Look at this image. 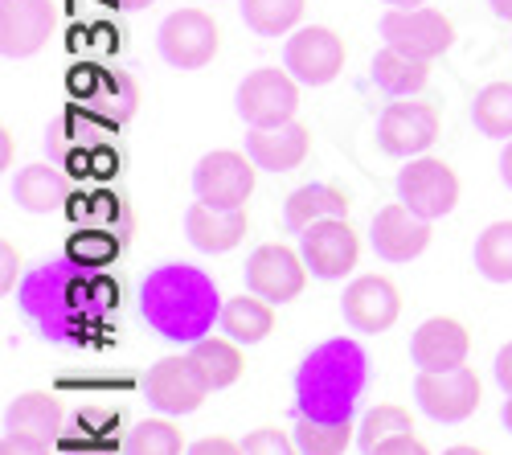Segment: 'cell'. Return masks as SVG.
Masks as SVG:
<instances>
[{
	"label": "cell",
	"instance_id": "obj_1",
	"mask_svg": "<svg viewBox=\"0 0 512 455\" xmlns=\"http://www.w3.org/2000/svg\"><path fill=\"white\" fill-rule=\"evenodd\" d=\"M140 312L164 341L197 345L222 316L218 287L189 263H164L140 287Z\"/></svg>",
	"mask_w": 512,
	"mask_h": 455
},
{
	"label": "cell",
	"instance_id": "obj_2",
	"mask_svg": "<svg viewBox=\"0 0 512 455\" xmlns=\"http://www.w3.org/2000/svg\"><path fill=\"white\" fill-rule=\"evenodd\" d=\"M369 382V357L357 341H324L316 345L300 374H295V406L304 419H353Z\"/></svg>",
	"mask_w": 512,
	"mask_h": 455
},
{
	"label": "cell",
	"instance_id": "obj_3",
	"mask_svg": "<svg viewBox=\"0 0 512 455\" xmlns=\"http://www.w3.org/2000/svg\"><path fill=\"white\" fill-rule=\"evenodd\" d=\"M238 115L250 128H275V123H291L300 111V78L287 66H259L238 82Z\"/></svg>",
	"mask_w": 512,
	"mask_h": 455
},
{
	"label": "cell",
	"instance_id": "obj_4",
	"mask_svg": "<svg viewBox=\"0 0 512 455\" xmlns=\"http://www.w3.org/2000/svg\"><path fill=\"white\" fill-rule=\"evenodd\" d=\"M254 181H259V164L250 160V152H234V148L205 152L193 169L197 201L218 205V210H246Z\"/></svg>",
	"mask_w": 512,
	"mask_h": 455
},
{
	"label": "cell",
	"instance_id": "obj_5",
	"mask_svg": "<svg viewBox=\"0 0 512 455\" xmlns=\"http://www.w3.org/2000/svg\"><path fill=\"white\" fill-rule=\"evenodd\" d=\"M443 132V115L435 103L426 99H398L381 111L377 119V148L386 156H398V160H414V156H426Z\"/></svg>",
	"mask_w": 512,
	"mask_h": 455
},
{
	"label": "cell",
	"instance_id": "obj_6",
	"mask_svg": "<svg viewBox=\"0 0 512 455\" xmlns=\"http://www.w3.org/2000/svg\"><path fill=\"white\" fill-rule=\"evenodd\" d=\"M156 41H160V54H164L168 66L201 70V66H209L213 58H218L222 29H218V21H213V13H205V9H177V13L164 17Z\"/></svg>",
	"mask_w": 512,
	"mask_h": 455
},
{
	"label": "cell",
	"instance_id": "obj_7",
	"mask_svg": "<svg viewBox=\"0 0 512 455\" xmlns=\"http://www.w3.org/2000/svg\"><path fill=\"white\" fill-rule=\"evenodd\" d=\"M381 37H386V46L402 50V54H414V58H426L435 62L443 58L451 46H455V25L447 13L439 9H390L386 17H381Z\"/></svg>",
	"mask_w": 512,
	"mask_h": 455
},
{
	"label": "cell",
	"instance_id": "obj_8",
	"mask_svg": "<svg viewBox=\"0 0 512 455\" xmlns=\"http://www.w3.org/2000/svg\"><path fill=\"white\" fill-rule=\"evenodd\" d=\"M398 201H406L426 222L447 218L459 205V177L439 156H414L398 173Z\"/></svg>",
	"mask_w": 512,
	"mask_h": 455
},
{
	"label": "cell",
	"instance_id": "obj_9",
	"mask_svg": "<svg viewBox=\"0 0 512 455\" xmlns=\"http://www.w3.org/2000/svg\"><path fill=\"white\" fill-rule=\"evenodd\" d=\"M349 46L345 37L328 25H304L287 37L283 46V66L304 82V87H328V82L345 70Z\"/></svg>",
	"mask_w": 512,
	"mask_h": 455
},
{
	"label": "cell",
	"instance_id": "obj_10",
	"mask_svg": "<svg viewBox=\"0 0 512 455\" xmlns=\"http://www.w3.org/2000/svg\"><path fill=\"white\" fill-rule=\"evenodd\" d=\"M304 287H308L304 251H291L283 242H263L246 259V292L254 296H263L271 304H291L304 296Z\"/></svg>",
	"mask_w": 512,
	"mask_h": 455
},
{
	"label": "cell",
	"instance_id": "obj_11",
	"mask_svg": "<svg viewBox=\"0 0 512 455\" xmlns=\"http://www.w3.org/2000/svg\"><path fill=\"white\" fill-rule=\"evenodd\" d=\"M414 398L431 419L463 423L480 410V374L472 365H455V369H443V374H426V369H418Z\"/></svg>",
	"mask_w": 512,
	"mask_h": 455
},
{
	"label": "cell",
	"instance_id": "obj_12",
	"mask_svg": "<svg viewBox=\"0 0 512 455\" xmlns=\"http://www.w3.org/2000/svg\"><path fill=\"white\" fill-rule=\"evenodd\" d=\"M340 312H345V324L357 328V333H390L402 316V292L390 275H357L345 296H340Z\"/></svg>",
	"mask_w": 512,
	"mask_h": 455
},
{
	"label": "cell",
	"instance_id": "obj_13",
	"mask_svg": "<svg viewBox=\"0 0 512 455\" xmlns=\"http://www.w3.org/2000/svg\"><path fill=\"white\" fill-rule=\"evenodd\" d=\"M300 251L316 279H345L361 259V238L349 218H328L300 234Z\"/></svg>",
	"mask_w": 512,
	"mask_h": 455
},
{
	"label": "cell",
	"instance_id": "obj_14",
	"mask_svg": "<svg viewBox=\"0 0 512 455\" xmlns=\"http://www.w3.org/2000/svg\"><path fill=\"white\" fill-rule=\"evenodd\" d=\"M58 25L54 0H0V54L33 58Z\"/></svg>",
	"mask_w": 512,
	"mask_h": 455
},
{
	"label": "cell",
	"instance_id": "obj_15",
	"mask_svg": "<svg viewBox=\"0 0 512 455\" xmlns=\"http://www.w3.org/2000/svg\"><path fill=\"white\" fill-rule=\"evenodd\" d=\"M369 242H373L377 259L410 263V259H418L426 251V246H431V222L418 218L406 201H390V205H381V210L373 214Z\"/></svg>",
	"mask_w": 512,
	"mask_h": 455
},
{
	"label": "cell",
	"instance_id": "obj_16",
	"mask_svg": "<svg viewBox=\"0 0 512 455\" xmlns=\"http://www.w3.org/2000/svg\"><path fill=\"white\" fill-rule=\"evenodd\" d=\"M148 402L160 406L164 415H193V410L205 402L209 386L201 382V374L193 369L189 353H173V357H160L152 369H148Z\"/></svg>",
	"mask_w": 512,
	"mask_h": 455
},
{
	"label": "cell",
	"instance_id": "obj_17",
	"mask_svg": "<svg viewBox=\"0 0 512 455\" xmlns=\"http://www.w3.org/2000/svg\"><path fill=\"white\" fill-rule=\"evenodd\" d=\"M467 353H472V337L455 316H431L418 324V333L410 337V357L426 374H443V369L467 365Z\"/></svg>",
	"mask_w": 512,
	"mask_h": 455
},
{
	"label": "cell",
	"instance_id": "obj_18",
	"mask_svg": "<svg viewBox=\"0 0 512 455\" xmlns=\"http://www.w3.org/2000/svg\"><path fill=\"white\" fill-rule=\"evenodd\" d=\"M246 152L267 173H291L312 156V128L300 119L275 123V128H250Z\"/></svg>",
	"mask_w": 512,
	"mask_h": 455
},
{
	"label": "cell",
	"instance_id": "obj_19",
	"mask_svg": "<svg viewBox=\"0 0 512 455\" xmlns=\"http://www.w3.org/2000/svg\"><path fill=\"white\" fill-rule=\"evenodd\" d=\"M62 419H66V410H62V402L54 394L29 390V394L9 402V410H5V435L54 451V443L62 435Z\"/></svg>",
	"mask_w": 512,
	"mask_h": 455
},
{
	"label": "cell",
	"instance_id": "obj_20",
	"mask_svg": "<svg viewBox=\"0 0 512 455\" xmlns=\"http://www.w3.org/2000/svg\"><path fill=\"white\" fill-rule=\"evenodd\" d=\"M246 230H250V214L246 210H218V205L193 201L189 214H185V234L205 255L234 251V246L246 238Z\"/></svg>",
	"mask_w": 512,
	"mask_h": 455
},
{
	"label": "cell",
	"instance_id": "obj_21",
	"mask_svg": "<svg viewBox=\"0 0 512 455\" xmlns=\"http://www.w3.org/2000/svg\"><path fill=\"white\" fill-rule=\"evenodd\" d=\"M349 205H353V201H349L345 189H336V185H328V181H312V185H300V189L287 197L283 222H287V230L304 234V230L316 226V222L349 218Z\"/></svg>",
	"mask_w": 512,
	"mask_h": 455
},
{
	"label": "cell",
	"instance_id": "obj_22",
	"mask_svg": "<svg viewBox=\"0 0 512 455\" xmlns=\"http://www.w3.org/2000/svg\"><path fill=\"white\" fill-rule=\"evenodd\" d=\"M13 201L21 205L25 214H54L58 205L66 201L70 193V181L66 173L58 169V164H25V169L13 177Z\"/></svg>",
	"mask_w": 512,
	"mask_h": 455
},
{
	"label": "cell",
	"instance_id": "obj_23",
	"mask_svg": "<svg viewBox=\"0 0 512 455\" xmlns=\"http://www.w3.org/2000/svg\"><path fill=\"white\" fill-rule=\"evenodd\" d=\"M218 324H222V333L230 341L259 345V341H267L275 333V304L263 300V296H254V292H242V296H234V300L222 304Z\"/></svg>",
	"mask_w": 512,
	"mask_h": 455
},
{
	"label": "cell",
	"instance_id": "obj_24",
	"mask_svg": "<svg viewBox=\"0 0 512 455\" xmlns=\"http://www.w3.org/2000/svg\"><path fill=\"white\" fill-rule=\"evenodd\" d=\"M189 361L193 369L201 374V382L213 390H226L242 378V369H246V357H242V345L230 341L226 333L222 337H201L197 345H189Z\"/></svg>",
	"mask_w": 512,
	"mask_h": 455
},
{
	"label": "cell",
	"instance_id": "obj_25",
	"mask_svg": "<svg viewBox=\"0 0 512 455\" xmlns=\"http://www.w3.org/2000/svg\"><path fill=\"white\" fill-rule=\"evenodd\" d=\"M373 82L394 99H410V95H418L426 87V82H431V62L386 46V50H377V58H373Z\"/></svg>",
	"mask_w": 512,
	"mask_h": 455
},
{
	"label": "cell",
	"instance_id": "obj_26",
	"mask_svg": "<svg viewBox=\"0 0 512 455\" xmlns=\"http://www.w3.org/2000/svg\"><path fill=\"white\" fill-rule=\"evenodd\" d=\"M357 439L353 419H295V447L300 455H345Z\"/></svg>",
	"mask_w": 512,
	"mask_h": 455
},
{
	"label": "cell",
	"instance_id": "obj_27",
	"mask_svg": "<svg viewBox=\"0 0 512 455\" xmlns=\"http://www.w3.org/2000/svg\"><path fill=\"white\" fill-rule=\"evenodd\" d=\"M472 123L488 140H512V82H488L472 103Z\"/></svg>",
	"mask_w": 512,
	"mask_h": 455
},
{
	"label": "cell",
	"instance_id": "obj_28",
	"mask_svg": "<svg viewBox=\"0 0 512 455\" xmlns=\"http://www.w3.org/2000/svg\"><path fill=\"white\" fill-rule=\"evenodd\" d=\"M242 21L259 37H283L300 25L308 0H242Z\"/></svg>",
	"mask_w": 512,
	"mask_h": 455
},
{
	"label": "cell",
	"instance_id": "obj_29",
	"mask_svg": "<svg viewBox=\"0 0 512 455\" xmlns=\"http://www.w3.org/2000/svg\"><path fill=\"white\" fill-rule=\"evenodd\" d=\"M476 271L488 283H512V222H492L476 238Z\"/></svg>",
	"mask_w": 512,
	"mask_h": 455
},
{
	"label": "cell",
	"instance_id": "obj_30",
	"mask_svg": "<svg viewBox=\"0 0 512 455\" xmlns=\"http://www.w3.org/2000/svg\"><path fill=\"white\" fill-rule=\"evenodd\" d=\"M185 431L168 419H144L127 431L123 455H185Z\"/></svg>",
	"mask_w": 512,
	"mask_h": 455
},
{
	"label": "cell",
	"instance_id": "obj_31",
	"mask_svg": "<svg viewBox=\"0 0 512 455\" xmlns=\"http://www.w3.org/2000/svg\"><path fill=\"white\" fill-rule=\"evenodd\" d=\"M406 431H414L410 410L398 406V402H381V406H373L369 415L361 419V427H357V443H361L365 455H369L373 447H381V443L394 439V435H406Z\"/></svg>",
	"mask_w": 512,
	"mask_h": 455
},
{
	"label": "cell",
	"instance_id": "obj_32",
	"mask_svg": "<svg viewBox=\"0 0 512 455\" xmlns=\"http://www.w3.org/2000/svg\"><path fill=\"white\" fill-rule=\"evenodd\" d=\"M242 451L246 455H300V447H295V435L279 431V427H259L250 431L242 439Z\"/></svg>",
	"mask_w": 512,
	"mask_h": 455
},
{
	"label": "cell",
	"instance_id": "obj_33",
	"mask_svg": "<svg viewBox=\"0 0 512 455\" xmlns=\"http://www.w3.org/2000/svg\"><path fill=\"white\" fill-rule=\"evenodd\" d=\"M115 255V242L103 230H87L70 242V259H91V263H107Z\"/></svg>",
	"mask_w": 512,
	"mask_h": 455
},
{
	"label": "cell",
	"instance_id": "obj_34",
	"mask_svg": "<svg viewBox=\"0 0 512 455\" xmlns=\"http://www.w3.org/2000/svg\"><path fill=\"white\" fill-rule=\"evenodd\" d=\"M17 275H21V255H17V246L5 238V242H0V292H5V296H13Z\"/></svg>",
	"mask_w": 512,
	"mask_h": 455
},
{
	"label": "cell",
	"instance_id": "obj_35",
	"mask_svg": "<svg viewBox=\"0 0 512 455\" xmlns=\"http://www.w3.org/2000/svg\"><path fill=\"white\" fill-rule=\"evenodd\" d=\"M369 455H431V447H426L414 431H406V435H394V439H386L381 447H373Z\"/></svg>",
	"mask_w": 512,
	"mask_h": 455
},
{
	"label": "cell",
	"instance_id": "obj_36",
	"mask_svg": "<svg viewBox=\"0 0 512 455\" xmlns=\"http://www.w3.org/2000/svg\"><path fill=\"white\" fill-rule=\"evenodd\" d=\"M185 455H246V451H242V443H234V439H226V435H205V439H197Z\"/></svg>",
	"mask_w": 512,
	"mask_h": 455
},
{
	"label": "cell",
	"instance_id": "obj_37",
	"mask_svg": "<svg viewBox=\"0 0 512 455\" xmlns=\"http://www.w3.org/2000/svg\"><path fill=\"white\" fill-rule=\"evenodd\" d=\"M496 382H500L504 394H512V341L496 353Z\"/></svg>",
	"mask_w": 512,
	"mask_h": 455
},
{
	"label": "cell",
	"instance_id": "obj_38",
	"mask_svg": "<svg viewBox=\"0 0 512 455\" xmlns=\"http://www.w3.org/2000/svg\"><path fill=\"white\" fill-rule=\"evenodd\" d=\"M0 455H54V451H50V447H37V443H25V439L5 435V443H0Z\"/></svg>",
	"mask_w": 512,
	"mask_h": 455
},
{
	"label": "cell",
	"instance_id": "obj_39",
	"mask_svg": "<svg viewBox=\"0 0 512 455\" xmlns=\"http://www.w3.org/2000/svg\"><path fill=\"white\" fill-rule=\"evenodd\" d=\"M13 152H17V136L9 123H0V169H13Z\"/></svg>",
	"mask_w": 512,
	"mask_h": 455
},
{
	"label": "cell",
	"instance_id": "obj_40",
	"mask_svg": "<svg viewBox=\"0 0 512 455\" xmlns=\"http://www.w3.org/2000/svg\"><path fill=\"white\" fill-rule=\"evenodd\" d=\"M500 177H504V185L512 189V140H508L504 152H500Z\"/></svg>",
	"mask_w": 512,
	"mask_h": 455
},
{
	"label": "cell",
	"instance_id": "obj_41",
	"mask_svg": "<svg viewBox=\"0 0 512 455\" xmlns=\"http://www.w3.org/2000/svg\"><path fill=\"white\" fill-rule=\"evenodd\" d=\"M488 5H492V13L500 21H512V0H488Z\"/></svg>",
	"mask_w": 512,
	"mask_h": 455
},
{
	"label": "cell",
	"instance_id": "obj_42",
	"mask_svg": "<svg viewBox=\"0 0 512 455\" xmlns=\"http://www.w3.org/2000/svg\"><path fill=\"white\" fill-rule=\"evenodd\" d=\"M381 5H390V9H418V5H426V0H381Z\"/></svg>",
	"mask_w": 512,
	"mask_h": 455
},
{
	"label": "cell",
	"instance_id": "obj_43",
	"mask_svg": "<svg viewBox=\"0 0 512 455\" xmlns=\"http://www.w3.org/2000/svg\"><path fill=\"white\" fill-rule=\"evenodd\" d=\"M443 455H488V451H480V447H447Z\"/></svg>",
	"mask_w": 512,
	"mask_h": 455
},
{
	"label": "cell",
	"instance_id": "obj_44",
	"mask_svg": "<svg viewBox=\"0 0 512 455\" xmlns=\"http://www.w3.org/2000/svg\"><path fill=\"white\" fill-rule=\"evenodd\" d=\"M500 419H504V427L512 431V394H508V402H504V410H500Z\"/></svg>",
	"mask_w": 512,
	"mask_h": 455
},
{
	"label": "cell",
	"instance_id": "obj_45",
	"mask_svg": "<svg viewBox=\"0 0 512 455\" xmlns=\"http://www.w3.org/2000/svg\"><path fill=\"white\" fill-rule=\"evenodd\" d=\"M119 5H123V9H148L152 0H119Z\"/></svg>",
	"mask_w": 512,
	"mask_h": 455
}]
</instances>
